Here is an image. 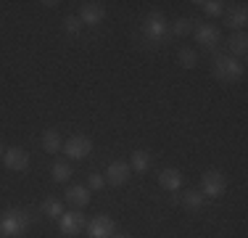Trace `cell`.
<instances>
[{"instance_id":"cell-1","label":"cell","mask_w":248,"mask_h":238,"mask_svg":"<svg viewBox=\"0 0 248 238\" xmlns=\"http://www.w3.org/2000/svg\"><path fill=\"white\" fill-rule=\"evenodd\" d=\"M214 77L222 82H235L243 77V64L232 56H217L214 61Z\"/></svg>"},{"instance_id":"cell-2","label":"cell","mask_w":248,"mask_h":238,"mask_svg":"<svg viewBox=\"0 0 248 238\" xmlns=\"http://www.w3.org/2000/svg\"><path fill=\"white\" fill-rule=\"evenodd\" d=\"M27 225H29L27 214L19 209H8L0 214V233L3 236H19L27 230Z\"/></svg>"},{"instance_id":"cell-3","label":"cell","mask_w":248,"mask_h":238,"mask_svg":"<svg viewBox=\"0 0 248 238\" xmlns=\"http://www.w3.org/2000/svg\"><path fill=\"white\" fill-rule=\"evenodd\" d=\"M224 188H227V180H224V175L219 170H209L203 175V180H201V193L211 196V199H219L224 193Z\"/></svg>"},{"instance_id":"cell-4","label":"cell","mask_w":248,"mask_h":238,"mask_svg":"<svg viewBox=\"0 0 248 238\" xmlns=\"http://www.w3.org/2000/svg\"><path fill=\"white\" fill-rule=\"evenodd\" d=\"M85 230L90 238H111L116 233V225L108 214H98V217H93L90 222L85 225Z\"/></svg>"},{"instance_id":"cell-5","label":"cell","mask_w":248,"mask_h":238,"mask_svg":"<svg viewBox=\"0 0 248 238\" xmlns=\"http://www.w3.org/2000/svg\"><path fill=\"white\" fill-rule=\"evenodd\" d=\"M85 214L82 212H63L61 217H58V228H61V233L63 236H69V238H74V236H79L82 230H85Z\"/></svg>"},{"instance_id":"cell-6","label":"cell","mask_w":248,"mask_h":238,"mask_svg":"<svg viewBox=\"0 0 248 238\" xmlns=\"http://www.w3.org/2000/svg\"><path fill=\"white\" fill-rule=\"evenodd\" d=\"M143 29H145V37L153 40V43H158V40H164V34L169 32V24H167V19H164V14L153 11V14H148Z\"/></svg>"},{"instance_id":"cell-7","label":"cell","mask_w":248,"mask_h":238,"mask_svg":"<svg viewBox=\"0 0 248 238\" xmlns=\"http://www.w3.org/2000/svg\"><path fill=\"white\" fill-rule=\"evenodd\" d=\"M90 151H93V140L85 138V135H74V138H69L63 143V153L69 159H85V156H90Z\"/></svg>"},{"instance_id":"cell-8","label":"cell","mask_w":248,"mask_h":238,"mask_svg":"<svg viewBox=\"0 0 248 238\" xmlns=\"http://www.w3.org/2000/svg\"><path fill=\"white\" fill-rule=\"evenodd\" d=\"M3 164L8 167L11 172H24L27 167H29V153L21 151V148H5Z\"/></svg>"},{"instance_id":"cell-9","label":"cell","mask_w":248,"mask_h":238,"mask_svg":"<svg viewBox=\"0 0 248 238\" xmlns=\"http://www.w3.org/2000/svg\"><path fill=\"white\" fill-rule=\"evenodd\" d=\"M129 175H132V167L127 162H111L108 170H106V183H111V186H124V183L129 180Z\"/></svg>"},{"instance_id":"cell-10","label":"cell","mask_w":248,"mask_h":238,"mask_svg":"<svg viewBox=\"0 0 248 238\" xmlns=\"http://www.w3.org/2000/svg\"><path fill=\"white\" fill-rule=\"evenodd\" d=\"M103 19H106V8H103L100 3H85V5H82V11H79L82 27H85V24L95 27V24H100Z\"/></svg>"},{"instance_id":"cell-11","label":"cell","mask_w":248,"mask_h":238,"mask_svg":"<svg viewBox=\"0 0 248 238\" xmlns=\"http://www.w3.org/2000/svg\"><path fill=\"white\" fill-rule=\"evenodd\" d=\"M196 43L206 45V48H214L219 43V29H217L214 24H198L196 27Z\"/></svg>"},{"instance_id":"cell-12","label":"cell","mask_w":248,"mask_h":238,"mask_svg":"<svg viewBox=\"0 0 248 238\" xmlns=\"http://www.w3.org/2000/svg\"><path fill=\"white\" fill-rule=\"evenodd\" d=\"M66 201H69V204H74V206H79V209H82V206H87V204H90V188H87V186H72L66 190Z\"/></svg>"},{"instance_id":"cell-13","label":"cell","mask_w":248,"mask_h":238,"mask_svg":"<svg viewBox=\"0 0 248 238\" xmlns=\"http://www.w3.org/2000/svg\"><path fill=\"white\" fill-rule=\"evenodd\" d=\"M158 186L164 190H180V186H182L180 170H164L161 175H158Z\"/></svg>"},{"instance_id":"cell-14","label":"cell","mask_w":248,"mask_h":238,"mask_svg":"<svg viewBox=\"0 0 248 238\" xmlns=\"http://www.w3.org/2000/svg\"><path fill=\"white\" fill-rule=\"evenodd\" d=\"M224 21H227L230 29H243L246 21H248L246 8H243V5H238V8H232V11H224Z\"/></svg>"},{"instance_id":"cell-15","label":"cell","mask_w":248,"mask_h":238,"mask_svg":"<svg viewBox=\"0 0 248 238\" xmlns=\"http://www.w3.org/2000/svg\"><path fill=\"white\" fill-rule=\"evenodd\" d=\"M61 148H63L61 135H58L56 130H45V133H43V151L45 153H58Z\"/></svg>"},{"instance_id":"cell-16","label":"cell","mask_w":248,"mask_h":238,"mask_svg":"<svg viewBox=\"0 0 248 238\" xmlns=\"http://www.w3.org/2000/svg\"><path fill=\"white\" fill-rule=\"evenodd\" d=\"M246 51H248V37H246V32L232 34V37H230V53H227V56L240 58V56H246Z\"/></svg>"},{"instance_id":"cell-17","label":"cell","mask_w":248,"mask_h":238,"mask_svg":"<svg viewBox=\"0 0 248 238\" xmlns=\"http://www.w3.org/2000/svg\"><path fill=\"white\" fill-rule=\"evenodd\" d=\"M129 167H132V172H148V167H151L148 151H135L132 159H129Z\"/></svg>"},{"instance_id":"cell-18","label":"cell","mask_w":248,"mask_h":238,"mask_svg":"<svg viewBox=\"0 0 248 238\" xmlns=\"http://www.w3.org/2000/svg\"><path fill=\"white\" fill-rule=\"evenodd\" d=\"M40 209H43V214H45V217H53V220H58V217L63 214V204H61L58 199H45Z\"/></svg>"},{"instance_id":"cell-19","label":"cell","mask_w":248,"mask_h":238,"mask_svg":"<svg viewBox=\"0 0 248 238\" xmlns=\"http://www.w3.org/2000/svg\"><path fill=\"white\" fill-rule=\"evenodd\" d=\"M203 199L206 196L201 193V190H187L185 196H182V204L187 206V209H193V212H198L201 206H203Z\"/></svg>"},{"instance_id":"cell-20","label":"cell","mask_w":248,"mask_h":238,"mask_svg":"<svg viewBox=\"0 0 248 238\" xmlns=\"http://www.w3.org/2000/svg\"><path fill=\"white\" fill-rule=\"evenodd\" d=\"M196 5H201L203 14H209V16H222L224 11H227L222 0H203V3H196Z\"/></svg>"},{"instance_id":"cell-21","label":"cell","mask_w":248,"mask_h":238,"mask_svg":"<svg viewBox=\"0 0 248 238\" xmlns=\"http://www.w3.org/2000/svg\"><path fill=\"white\" fill-rule=\"evenodd\" d=\"M69 177H72V167L66 162H56L53 164V180L56 183H66Z\"/></svg>"},{"instance_id":"cell-22","label":"cell","mask_w":248,"mask_h":238,"mask_svg":"<svg viewBox=\"0 0 248 238\" xmlns=\"http://www.w3.org/2000/svg\"><path fill=\"white\" fill-rule=\"evenodd\" d=\"M180 64L185 69H193L198 64V56H196V51H190V48H182L180 51Z\"/></svg>"},{"instance_id":"cell-23","label":"cell","mask_w":248,"mask_h":238,"mask_svg":"<svg viewBox=\"0 0 248 238\" xmlns=\"http://www.w3.org/2000/svg\"><path fill=\"white\" fill-rule=\"evenodd\" d=\"M63 29H66L69 34H79V29H82L79 16H66V19H63Z\"/></svg>"},{"instance_id":"cell-24","label":"cell","mask_w":248,"mask_h":238,"mask_svg":"<svg viewBox=\"0 0 248 238\" xmlns=\"http://www.w3.org/2000/svg\"><path fill=\"white\" fill-rule=\"evenodd\" d=\"M172 29H174V34H180V37H185V34H190V29H193V21H190V19H177Z\"/></svg>"},{"instance_id":"cell-25","label":"cell","mask_w":248,"mask_h":238,"mask_svg":"<svg viewBox=\"0 0 248 238\" xmlns=\"http://www.w3.org/2000/svg\"><path fill=\"white\" fill-rule=\"evenodd\" d=\"M103 175H98V172H93V175L90 177H87V188H90V190H98V188H103Z\"/></svg>"},{"instance_id":"cell-26","label":"cell","mask_w":248,"mask_h":238,"mask_svg":"<svg viewBox=\"0 0 248 238\" xmlns=\"http://www.w3.org/2000/svg\"><path fill=\"white\" fill-rule=\"evenodd\" d=\"M111 238H132V236H127V233H114Z\"/></svg>"},{"instance_id":"cell-27","label":"cell","mask_w":248,"mask_h":238,"mask_svg":"<svg viewBox=\"0 0 248 238\" xmlns=\"http://www.w3.org/2000/svg\"><path fill=\"white\" fill-rule=\"evenodd\" d=\"M3 153H5V146H3V143H0V156H3Z\"/></svg>"}]
</instances>
